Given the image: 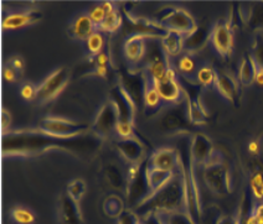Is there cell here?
I'll use <instances>...</instances> for the list:
<instances>
[{
	"instance_id": "1",
	"label": "cell",
	"mask_w": 263,
	"mask_h": 224,
	"mask_svg": "<svg viewBox=\"0 0 263 224\" xmlns=\"http://www.w3.org/2000/svg\"><path fill=\"white\" fill-rule=\"evenodd\" d=\"M103 140L92 131L76 137H60L36 129L7 130L3 133L4 156H37L46 151L67 152L81 160H91L102 148Z\"/></svg>"
},
{
	"instance_id": "2",
	"label": "cell",
	"mask_w": 263,
	"mask_h": 224,
	"mask_svg": "<svg viewBox=\"0 0 263 224\" xmlns=\"http://www.w3.org/2000/svg\"><path fill=\"white\" fill-rule=\"evenodd\" d=\"M133 211L139 217L148 214L185 212V185L180 167L168 184L146 197L144 201L133 208Z\"/></svg>"
},
{
	"instance_id": "3",
	"label": "cell",
	"mask_w": 263,
	"mask_h": 224,
	"mask_svg": "<svg viewBox=\"0 0 263 224\" xmlns=\"http://www.w3.org/2000/svg\"><path fill=\"white\" fill-rule=\"evenodd\" d=\"M195 167L191 160L189 148H187L186 152L180 154V170L185 185V212L196 224H201L202 207Z\"/></svg>"
},
{
	"instance_id": "4",
	"label": "cell",
	"mask_w": 263,
	"mask_h": 224,
	"mask_svg": "<svg viewBox=\"0 0 263 224\" xmlns=\"http://www.w3.org/2000/svg\"><path fill=\"white\" fill-rule=\"evenodd\" d=\"M202 177L206 187L216 196H226L231 193L232 184L230 169L220 152L216 151L210 162L202 167Z\"/></svg>"
},
{
	"instance_id": "5",
	"label": "cell",
	"mask_w": 263,
	"mask_h": 224,
	"mask_svg": "<svg viewBox=\"0 0 263 224\" xmlns=\"http://www.w3.org/2000/svg\"><path fill=\"white\" fill-rule=\"evenodd\" d=\"M144 66L142 67L145 77L152 82H157L164 78L166 72L172 65H170V58L163 50L159 38H148L146 43V52L144 61Z\"/></svg>"
},
{
	"instance_id": "6",
	"label": "cell",
	"mask_w": 263,
	"mask_h": 224,
	"mask_svg": "<svg viewBox=\"0 0 263 224\" xmlns=\"http://www.w3.org/2000/svg\"><path fill=\"white\" fill-rule=\"evenodd\" d=\"M157 22L166 31H174L186 36L197 28L195 19L189 11L179 7H165L155 15Z\"/></svg>"
},
{
	"instance_id": "7",
	"label": "cell",
	"mask_w": 263,
	"mask_h": 224,
	"mask_svg": "<svg viewBox=\"0 0 263 224\" xmlns=\"http://www.w3.org/2000/svg\"><path fill=\"white\" fill-rule=\"evenodd\" d=\"M37 128L45 133L60 137H76L91 131V127L88 124L53 115L45 116L41 119Z\"/></svg>"
},
{
	"instance_id": "8",
	"label": "cell",
	"mask_w": 263,
	"mask_h": 224,
	"mask_svg": "<svg viewBox=\"0 0 263 224\" xmlns=\"http://www.w3.org/2000/svg\"><path fill=\"white\" fill-rule=\"evenodd\" d=\"M184 79V83H181V87L184 89L185 95V108H186V115L191 125H204L208 123L209 114L206 112L204 104H202L201 87L191 79Z\"/></svg>"
},
{
	"instance_id": "9",
	"label": "cell",
	"mask_w": 263,
	"mask_h": 224,
	"mask_svg": "<svg viewBox=\"0 0 263 224\" xmlns=\"http://www.w3.org/2000/svg\"><path fill=\"white\" fill-rule=\"evenodd\" d=\"M68 82H70V71L67 67H59L53 70L37 86L36 101L39 104L51 103L62 93Z\"/></svg>"
},
{
	"instance_id": "10",
	"label": "cell",
	"mask_w": 263,
	"mask_h": 224,
	"mask_svg": "<svg viewBox=\"0 0 263 224\" xmlns=\"http://www.w3.org/2000/svg\"><path fill=\"white\" fill-rule=\"evenodd\" d=\"M118 120L117 107L112 100L107 99L98 109L93 123L91 125V131L96 136L104 140L116 133Z\"/></svg>"
},
{
	"instance_id": "11",
	"label": "cell",
	"mask_w": 263,
	"mask_h": 224,
	"mask_svg": "<svg viewBox=\"0 0 263 224\" xmlns=\"http://www.w3.org/2000/svg\"><path fill=\"white\" fill-rule=\"evenodd\" d=\"M161 100L168 106H176L184 103L185 95L180 80L178 79V72L174 67H170L163 79L153 82Z\"/></svg>"
},
{
	"instance_id": "12",
	"label": "cell",
	"mask_w": 263,
	"mask_h": 224,
	"mask_svg": "<svg viewBox=\"0 0 263 224\" xmlns=\"http://www.w3.org/2000/svg\"><path fill=\"white\" fill-rule=\"evenodd\" d=\"M190 121L186 115V108L184 103L170 106L158 118L159 130L165 134H176L189 129Z\"/></svg>"
},
{
	"instance_id": "13",
	"label": "cell",
	"mask_w": 263,
	"mask_h": 224,
	"mask_svg": "<svg viewBox=\"0 0 263 224\" xmlns=\"http://www.w3.org/2000/svg\"><path fill=\"white\" fill-rule=\"evenodd\" d=\"M210 43L217 55L222 58H230L234 51V30L225 22H217L211 28Z\"/></svg>"
},
{
	"instance_id": "14",
	"label": "cell",
	"mask_w": 263,
	"mask_h": 224,
	"mask_svg": "<svg viewBox=\"0 0 263 224\" xmlns=\"http://www.w3.org/2000/svg\"><path fill=\"white\" fill-rule=\"evenodd\" d=\"M116 104L118 110V118L119 123H130L134 124L136 120L137 112H138V107L132 99V97L128 94V92L122 87L119 83L115 86L109 92V98Z\"/></svg>"
},
{
	"instance_id": "15",
	"label": "cell",
	"mask_w": 263,
	"mask_h": 224,
	"mask_svg": "<svg viewBox=\"0 0 263 224\" xmlns=\"http://www.w3.org/2000/svg\"><path fill=\"white\" fill-rule=\"evenodd\" d=\"M189 151L191 160L196 167H204L210 162L214 155L216 154L215 146L211 139L202 133H195L191 136L189 142Z\"/></svg>"
},
{
	"instance_id": "16",
	"label": "cell",
	"mask_w": 263,
	"mask_h": 224,
	"mask_svg": "<svg viewBox=\"0 0 263 224\" xmlns=\"http://www.w3.org/2000/svg\"><path fill=\"white\" fill-rule=\"evenodd\" d=\"M119 85L123 87L128 94L130 95L132 99L137 104V107L143 106V97L146 87V77L142 68L138 71H124L121 73V79Z\"/></svg>"
},
{
	"instance_id": "17",
	"label": "cell",
	"mask_w": 263,
	"mask_h": 224,
	"mask_svg": "<svg viewBox=\"0 0 263 224\" xmlns=\"http://www.w3.org/2000/svg\"><path fill=\"white\" fill-rule=\"evenodd\" d=\"M119 156L123 159L128 165H136L145 161V145L138 137H128V139H118L115 144Z\"/></svg>"
},
{
	"instance_id": "18",
	"label": "cell",
	"mask_w": 263,
	"mask_h": 224,
	"mask_svg": "<svg viewBox=\"0 0 263 224\" xmlns=\"http://www.w3.org/2000/svg\"><path fill=\"white\" fill-rule=\"evenodd\" d=\"M148 165L154 169L163 170V171L176 172L180 167V152L168 146L157 149L148 157Z\"/></svg>"
},
{
	"instance_id": "19",
	"label": "cell",
	"mask_w": 263,
	"mask_h": 224,
	"mask_svg": "<svg viewBox=\"0 0 263 224\" xmlns=\"http://www.w3.org/2000/svg\"><path fill=\"white\" fill-rule=\"evenodd\" d=\"M58 224H85L80 203L71 199L67 193H64L59 198Z\"/></svg>"
},
{
	"instance_id": "20",
	"label": "cell",
	"mask_w": 263,
	"mask_h": 224,
	"mask_svg": "<svg viewBox=\"0 0 263 224\" xmlns=\"http://www.w3.org/2000/svg\"><path fill=\"white\" fill-rule=\"evenodd\" d=\"M43 19V13L37 9H28L24 11L9 14L3 19L2 28L4 30H19L31 26Z\"/></svg>"
},
{
	"instance_id": "21",
	"label": "cell",
	"mask_w": 263,
	"mask_h": 224,
	"mask_svg": "<svg viewBox=\"0 0 263 224\" xmlns=\"http://www.w3.org/2000/svg\"><path fill=\"white\" fill-rule=\"evenodd\" d=\"M146 43H148V37L143 36V35H129L125 38L123 52L130 65L138 66L140 62L144 61Z\"/></svg>"
},
{
	"instance_id": "22",
	"label": "cell",
	"mask_w": 263,
	"mask_h": 224,
	"mask_svg": "<svg viewBox=\"0 0 263 224\" xmlns=\"http://www.w3.org/2000/svg\"><path fill=\"white\" fill-rule=\"evenodd\" d=\"M103 177L110 190L125 192L127 188V170L117 161H107L103 165Z\"/></svg>"
},
{
	"instance_id": "23",
	"label": "cell",
	"mask_w": 263,
	"mask_h": 224,
	"mask_svg": "<svg viewBox=\"0 0 263 224\" xmlns=\"http://www.w3.org/2000/svg\"><path fill=\"white\" fill-rule=\"evenodd\" d=\"M215 88L217 89L220 95L225 98L230 103H236L238 99V93H240V83L236 77L227 72H219L217 74Z\"/></svg>"
},
{
	"instance_id": "24",
	"label": "cell",
	"mask_w": 263,
	"mask_h": 224,
	"mask_svg": "<svg viewBox=\"0 0 263 224\" xmlns=\"http://www.w3.org/2000/svg\"><path fill=\"white\" fill-rule=\"evenodd\" d=\"M210 36L211 29L197 25V28L194 31L184 36V52L195 55L199 51L204 50V47L210 41Z\"/></svg>"
},
{
	"instance_id": "25",
	"label": "cell",
	"mask_w": 263,
	"mask_h": 224,
	"mask_svg": "<svg viewBox=\"0 0 263 224\" xmlns=\"http://www.w3.org/2000/svg\"><path fill=\"white\" fill-rule=\"evenodd\" d=\"M97 30L88 14H82L73 20L68 28V34L74 40L87 41L88 37Z\"/></svg>"
},
{
	"instance_id": "26",
	"label": "cell",
	"mask_w": 263,
	"mask_h": 224,
	"mask_svg": "<svg viewBox=\"0 0 263 224\" xmlns=\"http://www.w3.org/2000/svg\"><path fill=\"white\" fill-rule=\"evenodd\" d=\"M258 67H257L256 61L253 59L251 53H247L241 58L240 65H238L237 80L242 87H250L255 83Z\"/></svg>"
},
{
	"instance_id": "27",
	"label": "cell",
	"mask_w": 263,
	"mask_h": 224,
	"mask_svg": "<svg viewBox=\"0 0 263 224\" xmlns=\"http://www.w3.org/2000/svg\"><path fill=\"white\" fill-rule=\"evenodd\" d=\"M175 172H168L163 171V170L154 169L148 165V160H146V166H145V181L149 188V196L152 193L157 192L159 188H161L164 185H166L170 181V178L174 176ZM148 196V197H149Z\"/></svg>"
},
{
	"instance_id": "28",
	"label": "cell",
	"mask_w": 263,
	"mask_h": 224,
	"mask_svg": "<svg viewBox=\"0 0 263 224\" xmlns=\"http://www.w3.org/2000/svg\"><path fill=\"white\" fill-rule=\"evenodd\" d=\"M163 50L169 58H178L184 53V36L174 31H166L160 38Z\"/></svg>"
},
{
	"instance_id": "29",
	"label": "cell",
	"mask_w": 263,
	"mask_h": 224,
	"mask_svg": "<svg viewBox=\"0 0 263 224\" xmlns=\"http://www.w3.org/2000/svg\"><path fill=\"white\" fill-rule=\"evenodd\" d=\"M245 25L257 34H262L263 31V2L253 3L249 5L247 10L242 9Z\"/></svg>"
},
{
	"instance_id": "30",
	"label": "cell",
	"mask_w": 263,
	"mask_h": 224,
	"mask_svg": "<svg viewBox=\"0 0 263 224\" xmlns=\"http://www.w3.org/2000/svg\"><path fill=\"white\" fill-rule=\"evenodd\" d=\"M161 100L159 93H158L157 88H155L154 83L152 80L146 78V87L144 92V97H143V109L145 110L146 115L157 114L159 108H161Z\"/></svg>"
},
{
	"instance_id": "31",
	"label": "cell",
	"mask_w": 263,
	"mask_h": 224,
	"mask_svg": "<svg viewBox=\"0 0 263 224\" xmlns=\"http://www.w3.org/2000/svg\"><path fill=\"white\" fill-rule=\"evenodd\" d=\"M176 72L180 74L181 78L185 79H191L195 80V76L197 72V66L196 61L194 58V55H190V53H183L180 57L176 59Z\"/></svg>"
},
{
	"instance_id": "32",
	"label": "cell",
	"mask_w": 263,
	"mask_h": 224,
	"mask_svg": "<svg viewBox=\"0 0 263 224\" xmlns=\"http://www.w3.org/2000/svg\"><path fill=\"white\" fill-rule=\"evenodd\" d=\"M217 72L214 67L210 65H204L199 67L195 76V82L201 88H211L215 87V83L217 79Z\"/></svg>"
},
{
	"instance_id": "33",
	"label": "cell",
	"mask_w": 263,
	"mask_h": 224,
	"mask_svg": "<svg viewBox=\"0 0 263 224\" xmlns=\"http://www.w3.org/2000/svg\"><path fill=\"white\" fill-rule=\"evenodd\" d=\"M115 9H117L115 3L103 2V3H100L98 5H96L95 8H92L91 10H89L88 15H89V17H91L92 22H93V24L96 25V28L98 29L101 25H102L104 19H106L107 14L110 13V11H113Z\"/></svg>"
},
{
	"instance_id": "34",
	"label": "cell",
	"mask_w": 263,
	"mask_h": 224,
	"mask_svg": "<svg viewBox=\"0 0 263 224\" xmlns=\"http://www.w3.org/2000/svg\"><path fill=\"white\" fill-rule=\"evenodd\" d=\"M122 23H123V17H122L121 11L117 9H115L113 11L107 14L106 19L102 23V25L98 28L100 31H102L103 34H113V32L118 31L121 29Z\"/></svg>"
},
{
	"instance_id": "35",
	"label": "cell",
	"mask_w": 263,
	"mask_h": 224,
	"mask_svg": "<svg viewBox=\"0 0 263 224\" xmlns=\"http://www.w3.org/2000/svg\"><path fill=\"white\" fill-rule=\"evenodd\" d=\"M127 210L124 207V202L122 201L121 197L118 196H109L104 199L103 202V211L106 213V216L110 218H119L123 212Z\"/></svg>"
},
{
	"instance_id": "36",
	"label": "cell",
	"mask_w": 263,
	"mask_h": 224,
	"mask_svg": "<svg viewBox=\"0 0 263 224\" xmlns=\"http://www.w3.org/2000/svg\"><path fill=\"white\" fill-rule=\"evenodd\" d=\"M104 46H106V37H104L103 32L100 31L98 29L86 41V47H87L89 56L92 58L100 55L101 52H103Z\"/></svg>"
},
{
	"instance_id": "37",
	"label": "cell",
	"mask_w": 263,
	"mask_h": 224,
	"mask_svg": "<svg viewBox=\"0 0 263 224\" xmlns=\"http://www.w3.org/2000/svg\"><path fill=\"white\" fill-rule=\"evenodd\" d=\"M10 216L16 224H32L36 219L34 212L23 206H15L11 208Z\"/></svg>"
},
{
	"instance_id": "38",
	"label": "cell",
	"mask_w": 263,
	"mask_h": 224,
	"mask_svg": "<svg viewBox=\"0 0 263 224\" xmlns=\"http://www.w3.org/2000/svg\"><path fill=\"white\" fill-rule=\"evenodd\" d=\"M86 191H87V186H86V182L82 178H74V180L70 181L67 185V193L70 196L71 199H73L74 202L80 203L81 199L85 196Z\"/></svg>"
},
{
	"instance_id": "39",
	"label": "cell",
	"mask_w": 263,
	"mask_h": 224,
	"mask_svg": "<svg viewBox=\"0 0 263 224\" xmlns=\"http://www.w3.org/2000/svg\"><path fill=\"white\" fill-rule=\"evenodd\" d=\"M163 224H196L186 212H174V213L157 214Z\"/></svg>"
},
{
	"instance_id": "40",
	"label": "cell",
	"mask_w": 263,
	"mask_h": 224,
	"mask_svg": "<svg viewBox=\"0 0 263 224\" xmlns=\"http://www.w3.org/2000/svg\"><path fill=\"white\" fill-rule=\"evenodd\" d=\"M250 187L252 197H255L257 201L263 199V174L261 171H253L250 177Z\"/></svg>"
},
{
	"instance_id": "41",
	"label": "cell",
	"mask_w": 263,
	"mask_h": 224,
	"mask_svg": "<svg viewBox=\"0 0 263 224\" xmlns=\"http://www.w3.org/2000/svg\"><path fill=\"white\" fill-rule=\"evenodd\" d=\"M251 55L256 61L257 67L259 70H263V34H257L255 36Z\"/></svg>"
},
{
	"instance_id": "42",
	"label": "cell",
	"mask_w": 263,
	"mask_h": 224,
	"mask_svg": "<svg viewBox=\"0 0 263 224\" xmlns=\"http://www.w3.org/2000/svg\"><path fill=\"white\" fill-rule=\"evenodd\" d=\"M20 95L24 100L26 101H34L37 98V86H35L34 83L26 82L24 83L20 88Z\"/></svg>"
},
{
	"instance_id": "43",
	"label": "cell",
	"mask_w": 263,
	"mask_h": 224,
	"mask_svg": "<svg viewBox=\"0 0 263 224\" xmlns=\"http://www.w3.org/2000/svg\"><path fill=\"white\" fill-rule=\"evenodd\" d=\"M139 216L130 208H127L117 219V224H136V220Z\"/></svg>"
},
{
	"instance_id": "44",
	"label": "cell",
	"mask_w": 263,
	"mask_h": 224,
	"mask_svg": "<svg viewBox=\"0 0 263 224\" xmlns=\"http://www.w3.org/2000/svg\"><path fill=\"white\" fill-rule=\"evenodd\" d=\"M9 66H11L17 73H23L25 70V59L22 56H13L9 59Z\"/></svg>"
},
{
	"instance_id": "45",
	"label": "cell",
	"mask_w": 263,
	"mask_h": 224,
	"mask_svg": "<svg viewBox=\"0 0 263 224\" xmlns=\"http://www.w3.org/2000/svg\"><path fill=\"white\" fill-rule=\"evenodd\" d=\"M20 73H17L16 71L14 70L11 66H5L4 70H3V77H4V79L7 80L9 83H13L15 80L17 79V77H19Z\"/></svg>"
},
{
	"instance_id": "46",
	"label": "cell",
	"mask_w": 263,
	"mask_h": 224,
	"mask_svg": "<svg viewBox=\"0 0 263 224\" xmlns=\"http://www.w3.org/2000/svg\"><path fill=\"white\" fill-rule=\"evenodd\" d=\"M215 224H242L238 214L235 216H230V214H225V216H221L217 218L216 223Z\"/></svg>"
},
{
	"instance_id": "47",
	"label": "cell",
	"mask_w": 263,
	"mask_h": 224,
	"mask_svg": "<svg viewBox=\"0 0 263 224\" xmlns=\"http://www.w3.org/2000/svg\"><path fill=\"white\" fill-rule=\"evenodd\" d=\"M93 64L95 66H107V67H109V64H110L109 55L106 52V51H103V52H101L100 55H97L96 57H93Z\"/></svg>"
},
{
	"instance_id": "48",
	"label": "cell",
	"mask_w": 263,
	"mask_h": 224,
	"mask_svg": "<svg viewBox=\"0 0 263 224\" xmlns=\"http://www.w3.org/2000/svg\"><path fill=\"white\" fill-rule=\"evenodd\" d=\"M108 71H109V67H107V66H95L93 73L92 74L96 77H100V78L106 79L107 74H108Z\"/></svg>"
},
{
	"instance_id": "49",
	"label": "cell",
	"mask_w": 263,
	"mask_h": 224,
	"mask_svg": "<svg viewBox=\"0 0 263 224\" xmlns=\"http://www.w3.org/2000/svg\"><path fill=\"white\" fill-rule=\"evenodd\" d=\"M252 213H253V216L256 217V219L258 220L261 224H263V202L258 203V205L253 207Z\"/></svg>"
},
{
	"instance_id": "50",
	"label": "cell",
	"mask_w": 263,
	"mask_h": 224,
	"mask_svg": "<svg viewBox=\"0 0 263 224\" xmlns=\"http://www.w3.org/2000/svg\"><path fill=\"white\" fill-rule=\"evenodd\" d=\"M140 218H142L144 224H163L159 218H158L157 214H148V216L140 217Z\"/></svg>"
},
{
	"instance_id": "51",
	"label": "cell",
	"mask_w": 263,
	"mask_h": 224,
	"mask_svg": "<svg viewBox=\"0 0 263 224\" xmlns=\"http://www.w3.org/2000/svg\"><path fill=\"white\" fill-rule=\"evenodd\" d=\"M249 151L251 152V154H257V152L259 151V145H258V142L257 141H251L250 144H249Z\"/></svg>"
},
{
	"instance_id": "52",
	"label": "cell",
	"mask_w": 263,
	"mask_h": 224,
	"mask_svg": "<svg viewBox=\"0 0 263 224\" xmlns=\"http://www.w3.org/2000/svg\"><path fill=\"white\" fill-rule=\"evenodd\" d=\"M255 83H257L258 86H263V70H259L258 68V72H257Z\"/></svg>"
}]
</instances>
